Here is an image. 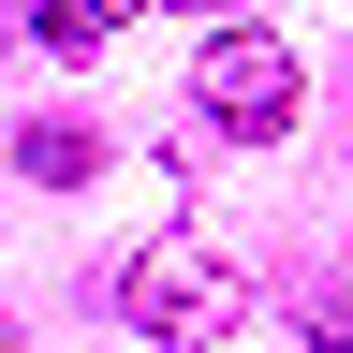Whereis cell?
<instances>
[{"label": "cell", "mask_w": 353, "mask_h": 353, "mask_svg": "<svg viewBox=\"0 0 353 353\" xmlns=\"http://www.w3.org/2000/svg\"><path fill=\"white\" fill-rule=\"evenodd\" d=\"M15 15H30V44H59V59H88V44H103V30L132 15V0H15Z\"/></svg>", "instance_id": "3"}, {"label": "cell", "mask_w": 353, "mask_h": 353, "mask_svg": "<svg viewBox=\"0 0 353 353\" xmlns=\"http://www.w3.org/2000/svg\"><path fill=\"white\" fill-rule=\"evenodd\" d=\"M176 15H221V0H176Z\"/></svg>", "instance_id": "6"}, {"label": "cell", "mask_w": 353, "mask_h": 353, "mask_svg": "<svg viewBox=\"0 0 353 353\" xmlns=\"http://www.w3.org/2000/svg\"><path fill=\"white\" fill-rule=\"evenodd\" d=\"M309 353H353V294H309Z\"/></svg>", "instance_id": "5"}, {"label": "cell", "mask_w": 353, "mask_h": 353, "mask_svg": "<svg viewBox=\"0 0 353 353\" xmlns=\"http://www.w3.org/2000/svg\"><path fill=\"white\" fill-rule=\"evenodd\" d=\"M118 324H132V339H162V353L236 339V265H221L206 236H148V250L118 265Z\"/></svg>", "instance_id": "1"}, {"label": "cell", "mask_w": 353, "mask_h": 353, "mask_svg": "<svg viewBox=\"0 0 353 353\" xmlns=\"http://www.w3.org/2000/svg\"><path fill=\"white\" fill-rule=\"evenodd\" d=\"M15 162H30V176H88V132H74V118H30Z\"/></svg>", "instance_id": "4"}, {"label": "cell", "mask_w": 353, "mask_h": 353, "mask_svg": "<svg viewBox=\"0 0 353 353\" xmlns=\"http://www.w3.org/2000/svg\"><path fill=\"white\" fill-rule=\"evenodd\" d=\"M0 353H15V339H0Z\"/></svg>", "instance_id": "7"}, {"label": "cell", "mask_w": 353, "mask_h": 353, "mask_svg": "<svg viewBox=\"0 0 353 353\" xmlns=\"http://www.w3.org/2000/svg\"><path fill=\"white\" fill-rule=\"evenodd\" d=\"M192 103L236 132V148H265V132H294L309 74H294V44H280V30H206V74H192Z\"/></svg>", "instance_id": "2"}]
</instances>
